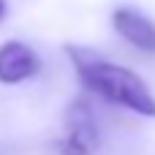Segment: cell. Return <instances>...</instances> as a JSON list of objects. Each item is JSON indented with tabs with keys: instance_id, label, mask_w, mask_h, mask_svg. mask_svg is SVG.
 <instances>
[{
	"instance_id": "6da1fadb",
	"label": "cell",
	"mask_w": 155,
	"mask_h": 155,
	"mask_svg": "<svg viewBox=\"0 0 155 155\" xmlns=\"http://www.w3.org/2000/svg\"><path fill=\"white\" fill-rule=\"evenodd\" d=\"M65 54L84 90L139 117H155V95L136 71L104 60L87 46H65Z\"/></svg>"
},
{
	"instance_id": "7a4b0ae2",
	"label": "cell",
	"mask_w": 155,
	"mask_h": 155,
	"mask_svg": "<svg viewBox=\"0 0 155 155\" xmlns=\"http://www.w3.org/2000/svg\"><path fill=\"white\" fill-rule=\"evenodd\" d=\"M98 144H101V131L90 101L87 98L71 101L65 112V134L57 142L60 155H93Z\"/></svg>"
},
{
	"instance_id": "3957f363",
	"label": "cell",
	"mask_w": 155,
	"mask_h": 155,
	"mask_svg": "<svg viewBox=\"0 0 155 155\" xmlns=\"http://www.w3.org/2000/svg\"><path fill=\"white\" fill-rule=\"evenodd\" d=\"M41 71V57L25 41L0 44V84H22Z\"/></svg>"
},
{
	"instance_id": "277c9868",
	"label": "cell",
	"mask_w": 155,
	"mask_h": 155,
	"mask_svg": "<svg viewBox=\"0 0 155 155\" xmlns=\"http://www.w3.org/2000/svg\"><path fill=\"white\" fill-rule=\"evenodd\" d=\"M112 27L120 38H125L134 49L144 52V54H155V22L150 16H144L136 8L120 5L112 14Z\"/></svg>"
},
{
	"instance_id": "5b68a950",
	"label": "cell",
	"mask_w": 155,
	"mask_h": 155,
	"mask_svg": "<svg viewBox=\"0 0 155 155\" xmlns=\"http://www.w3.org/2000/svg\"><path fill=\"white\" fill-rule=\"evenodd\" d=\"M3 14H5V0H0V19H3Z\"/></svg>"
}]
</instances>
